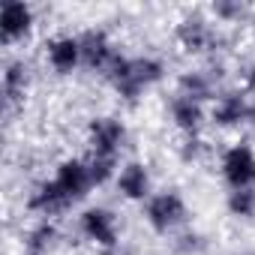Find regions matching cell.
<instances>
[{
  "label": "cell",
  "mask_w": 255,
  "mask_h": 255,
  "mask_svg": "<svg viewBox=\"0 0 255 255\" xmlns=\"http://www.w3.org/2000/svg\"><path fill=\"white\" fill-rule=\"evenodd\" d=\"M111 168H114V156H105V153H93V159L87 162V174H90V183L99 186L111 177Z\"/></svg>",
  "instance_id": "e0dca14e"
},
{
  "label": "cell",
  "mask_w": 255,
  "mask_h": 255,
  "mask_svg": "<svg viewBox=\"0 0 255 255\" xmlns=\"http://www.w3.org/2000/svg\"><path fill=\"white\" fill-rule=\"evenodd\" d=\"M66 204H72V198L60 189L57 180L42 183V186L33 192V198H30V207H33V210H45V213H57V210H63Z\"/></svg>",
  "instance_id": "30bf717a"
},
{
  "label": "cell",
  "mask_w": 255,
  "mask_h": 255,
  "mask_svg": "<svg viewBox=\"0 0 255 255\" xmlns=\"http://www.w3.org/2000/svg\"><path fill=\"white\" fill-rule=\"evenodd\" d=\"M246 87H255V66H252L249 75H246Z\"/></svg>",
  "instance_id": "44dd1931"
},
{
  "label": "cell",
  "mask_w": 255,
  "mask_h": 255,
  "mask_svg": "<svg viewBox=\"0 0 255 255\" xmlns=\"http://www.w3.org/2000/svg\"><path fill=\"white\" fill-rule=\"evenodd\" d=\"M213 12H216L219 18H240V15H243V3H216Z\"/></svg>",
  "instance_id": "ffe728a7"
},
{
  "label": "cell",
  "mask_w": 255,
  "mask_h": 255,
  "mask_svg": "<svg viewBox=\"0 0 255 255\" xmlns=\"http://www.w3.org/2000/svg\"><path fill=\"white\" fill-rule=\"evenodd\" d=\"M249 117H252V120H255V105H252V108H249Z\"/></svg>",
  "instance_id": "7402d4cb"
},
{
  "label": "cell",
  "mask_w": 255,
  "mask_h": 255,
  "mask_svg": "<svg viewBox=\"0 0 255 255\" xmlns=\"http://www.w3.org/2000/svg\"><path fill=\"white\" fill-rule=\"evenodd\" d=\"M180 96L198 102V99L210 96V81H207L201 72H186V75L180 78Z\"/></svg>",
  "instance_id": "2e32d148"
},
{
  "label": "cell",
  "mask_w": 255,
  "mask_h": 255,
  "mask_svg": "<svg viewBox=\"0 0 255 255\" xmlns=\"http://www.w3.org/2000/svg\"><path fill=\"white\" fill-rule=\"evenodd\" d=\"M246 114H249V108H246L243 96H237V93L222 96V99H219V105L213 108V120H216V123H222V126H231V123L243 120Z\"/></svg>",
  "instance_id": "7c38bea8"
},
{
  "label": "cell",
  "mask_w": 255,
  "mask_h": 255,
  "mask_svg": "<svg viewBox=\"0 0 255 255\" xmlns=\"http://www.w3.org/2000/svg\"><path fill=\"white\" fill-rule=\"evenodd\" d=\"M222 171H225V180L234 186V189H246L252 180H255V156L249 147H231L222 159Z\"/></svg>",
  "instance_id": "7a4b0ae2"
},
{
  "label": "cell",
  "mask_w": 255,
  "mask_h": 255,
  "mask_svg": "<svg viewBox=\"0 0 255 255\" xmlns=\"http://www.w3.org/2000/svg\"><path fill=\"white\" fill-rule=\"evenodd\" d=\"M171 114H174L177 126H180V129H186V132H195L198 123H201V108H198V102L183 99V96H177V99L171 102Z\"/></svg>",
  "instance_id": "4fadbf2b"
},
{
  "label": "cell",
  "mask_w": 255,
  "mask_h": 255,
  "mask_svg": "<svg viewBox=\"0 0 255 255\" xmlns=\"http://www.w3.org/2000/svg\"><path fill=\"white\" fill-rule=\"evenodd\" d=\"M81 57V48H78V39L72 36H63V39H54L48 45V60L57 72H72V66L78 63Z\"/></svg>",
  "instance_id": "9c48e42d"
},
{
  "label": "cell",
  "mask_w": 255,
  "mask_h": 255,
  "mask_svg": "<svg viewBox=\"0 0 255 255\" xmlns=\"http://www.w3.org/2000/svg\"><path fill=\"white\" fill-rule=\"evenodd\" d=\"M78 48H81V60L90 66V69H102L105 60L111 57L108 51V42H105V33L102 30H87L81 39H78Z\"/></svg>",
  "instance_id": "ba28073f"
},
{
  "label": "cell",
  "mask_w": 255,
  "mask_h": 255,
  "mask_svg": "<svg viewBox=\"0 0 255 255\" xmlns=\"http://www.w3.org/2000/svg\"><path fill=\"white\" fill-rule=\"evenodd\" d=\"M33 24V12L27 3H18V0H9L0 9V33H3V42H12L18 36H24Z\"/></svg>",
  "instance_id": "277c9868"
},
{
  "label": "cell",
  "mask_w": 255,
  "mask_h": 255,
  "mask_svg": "<svg viewBox=\"0 0 255 255\" xmlns=\"http://www.w3.org/2000/svg\"><path fill=\"white\" fill-rule=\"evenodd\" d=\"M54 240V225H39L27 240V255H45Z\"/></svg>",
  "instance_id": "d6986e66"
},
{
  "label": "cell",
  "mask_w": 255,
  "mask_h": 255,
  "mask_svg": "<svg viewBox=\"0 0 255 255\" xmlns=\"http://www.w3.org/2000/svg\"><path fill=\"white\" fill-rule=\"evenodd\" d=\"M177 39H180L183 48L201 51V48H207V45L213 42V33H210V27H207L201 18H186V21L177 27Z\"/></svg>",
  "instance_id": "8fae6325"
},
{
  "label": "cell",
  "mask_w": 255,
  "mask_h": 255,
  "mask_svg": "<svg viewBox=\"0 0 255 255\" xmlns=\"http://www.w3.org/2000/svg\"><path fill=\"white\" fill-rule=\"evenodd\" d=\"M87 237H93L102 246H114L117 243V231H114V216L108 210H87L81 219Z\"/></svg>",
  "instance_id": "52a82bcc"
},
{
  "label": "cell",
  "mask_w": 255,
  "mask_h": 255,
  "mask_svg": "<svg viewBox=\"0 0 255 255\" xmlns=\"http://www.w3.org/2000/svg\"><path fill=\"white\" fill-rule=\"evenodd\" d=\"M159 75H162V63L159 60H150V57H138V60H126V66H123V72L111 81L117 90H120V96H126V99H135L147 84H153V81H159Z\"/></svg>",
  "instance_id": "6da1fadb"
},
{
  "label": "cell",
  "mask_w": 255,
  "mask_h": 255,
  "mask_svg": "<svg viewBox=\"0 0 255 255\" xmlns=\"http://www.w3.org/2000/svg\"><path fill=\"white\" fill-rule=\"evenodd\" d=\"M228 207L237 216H255V189H237V192H231Z\"/></svg>",
  "instance_id": "ac0fdd59"
},
{
  "label": "cell",
  "mask_w": 255,
  "mask_h": 255,
  "mask_svg": "<svg viewBox=\"0 0 255 255\" xmlns=\"http://www.w3.org/2000/svg\"><path fill=\"white\" fill-rule=\"evenodd\" d=\"M24 87H27V66L24 63H12L3 75V93H6V102L15 105L21 96H24Z\"/></svg>",
  "instance_id": "9a60e30c"
},
{
  "label": "cell",
  "mask_w": 255,
  "mask_h": 255,
  "mask_svg": "<svg viewBox=\"0 0 255 255\" xmlns=\"http://www.w3.org/2000/svg\"><path fill=\"white\" fill-rule=\"evenodd\" d=\"M57 183H60V189L75 201V198H81L93 183H90V174H87V165L84 162H78V159H69V162H63L60 165V171H57Z\"/></svg>",
  "instance_id": "8992f818"
},
{
  "label": "cell",
  "mask_w": 255,
  "mask_h": 255,
  "mask_svg": "<svg viewBox=\"0 0 255 255\" xmlns=\"http://www.w3.org/2000/svg\"><path fill=\"white\" fill-rule=\"evenodd\" d=\"M186 216V207L180 201V195L174 192H165V195H156L150 204H147V219L156 231H168L171 225H177L180 219Z\"/></svg>",
  "instance_id": "3957f363"
},
{
  "label": "cell",
  "mask_w": 255,
  "mask_h": 255,
  "mask_svg": "<svg viewBox=\"0 0 255 255\" xmlns=\"http://www.w3.org/2000/svg\"><path fill=\"white\" fill-rule=\"evenodd\" d=\"M90 141H93V153L114 156L117 144L123 141V126L111 117H96L90 123Z\"/></svg>",
  "instance_id": "5b68a950"
},
{
  "label": "cell",
  "mask_w": 255,
  "mask_h": 255,
  "mask_svg": "<svg viewBox=\"0 0 255 255\" xmlns=\"http://www.w3.org/2000/svg\"><path fill=\"white\" fill-rule=\"evenodd\" d=\"M120 192L129 198H144L147 192V171L141 165H126L120 174Z\"/></svg>",
  "instance_id": "5bb4252c"
}]
</instances>
